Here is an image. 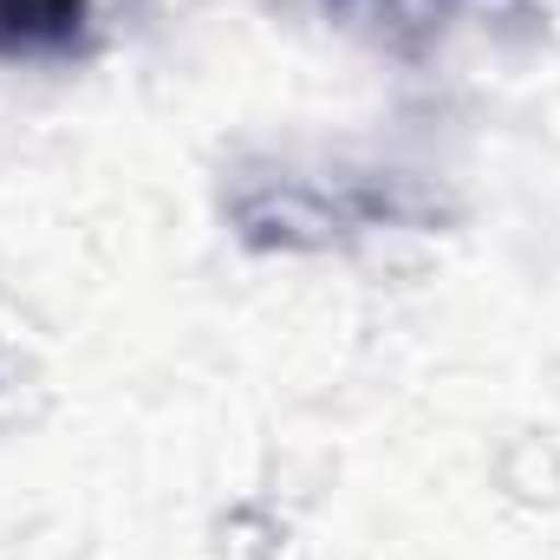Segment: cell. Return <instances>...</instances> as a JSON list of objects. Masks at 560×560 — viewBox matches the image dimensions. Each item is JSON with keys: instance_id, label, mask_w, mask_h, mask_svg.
<instances>
[{"instance_id": "6da1fadb", "label": "cell", "mask_w": 560, "mask_h": 560, "mask_svg": "<svg viewBox=\"0 0 560 560\" xmlns=\"http://www.w3.org/2000/svg\"><path fill=\"white\" fill-rule=\"evenodd\" d=\"M229 222L248 248H326L365 229H430L443 196L405 170H242L229 183Z\"/></svg>"}, {"instance_id": "7a4b0ae2", "label": "cell", "mask_w": 560, "mask_h": 560, "mask_svg": "<svg viewBox=\"0 0 560 560\" xmlns=\"http://www.w3.org/2000/svg\"><path fill=\"white\" fill-rule=\"evenodd\" d=\"M92 0H0V59H59L85 39Z\"/></svg>"}, {"instance_id": "3957f363", "label": "cell", "mask_w": 560, "mask_h": 560, "mask_svg": "<svg viewBox=\"0 0 560 560\" xmlns=\"http://www.w3.org/2000/svg\"><path fill=\"white\" fill-rule=\"evenodd\" d=\"M332 7H346V13H378V7H398V0H332Z\"/></svg>"}]
</instances>
